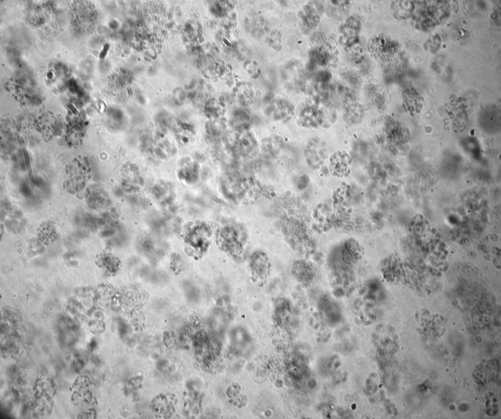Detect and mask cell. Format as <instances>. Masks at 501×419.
<instances>
[{"label":"cell","instance_id":"7a4b0ae2","mask_svg":"<svg viewBox=\"0 0 501 419\" xmlns=\"http://www.w3.org/2000/svg\"><path fill=\"white\" fill-rule=\"evenodd\" d=\"M38 234L39 239L44 243L50 244L53 243L57 238L54 222L51 221L43 222L38 229Z\"/></svg>","mask_w":501,"mask_h":419},{"label":"cell","instance_id":"6da1fadb","mask_svg":"<svg viewBox=\"0 0 501 419\" xmlns=\"http://www.w3.org/2000/svg\"><path fill=\"white\" fill-rule=\"evenodd\" d=\"M219 241L223 247L232 254L236 255L240 251V246L236 239L235 230L231 227H226L219 233Z\"/></svg>","mask_w":501,"mask_h":419}]
</instances>
